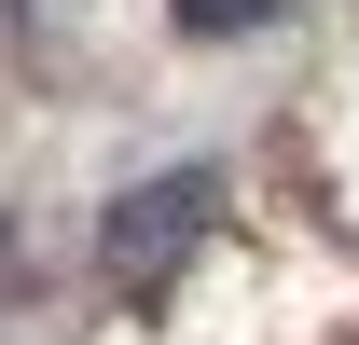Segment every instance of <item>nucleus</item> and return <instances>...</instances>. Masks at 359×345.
<instances>
[{
  "mask_svg": "<svg viewBox=\"0 0 359 345\" xmlns=\"http://www.w3.org/2000/svg\"><path fill=\"white\" fill-rule=\"evenodd\" d=\"M208 235V166L180 180H138L125 208H111V235H97V262H111V290H166V262Z\"/></svg>",
  "mask_w": 359,
  "mask_h": 345,
  "instance_id": "1",
  "label": "nucleus"
},
{
  "mask_svg": "<svg viewBox=\"0 0 359 345\" xmlns=\"http://www.w3.org/2000/svg\"><path fill=\"white\" fill-rule=\"evenodd\" d=\"M166 14L194 28V42H249V28H276L290 0H166Z\"/></svg>",
  "mask_w": 359,
  "mask_h": 345,
  "instance_id": "2",
  "label": "nucleus"
}]
</instances>
